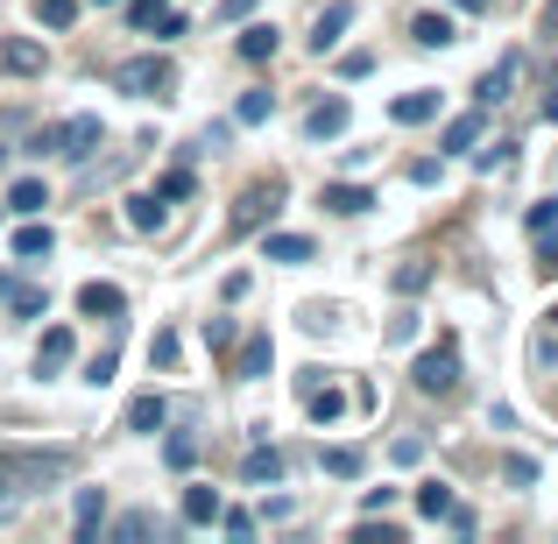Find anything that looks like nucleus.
<instances>
[{
  "instance_id": "obj_1",
  "label": "nucleus",
  "mask_w": 558,
  "mask_h": 544,
  "mask_svg": "<svg viewBox=\"0 0 558 544\" xmlns=\"http://www.w3.org/2000/svg\"><path fill=\"white\" fill-rule=\"evenodd\" d=\"M71 474H78L71 446H0V509L28 503V495H50Z\"/></svg>"
},
{
  "instance_id": "obj_2",
  "label": "nucleus",
  "mask_w": 558,
  "mask_h": 544,
  "mask_svg": "<svg viewBox=\"0 0 558 544\" xmlns=\"http://www.w3.org/2000/svg\"><path fill=\"white\" fill-rule=\"evenodd\" d=\"M113 93H128V99H170V93H178V64H170V57H128V64L113 71Z\"/></svg>"
},
{
  "instance_id": "obj_3",
  "label": "nucleus",
  "mask_w": 558,
  "mask_h": 544,
  "mask_svg": "<svg viewBox=\"0 0 558 544\" xmlns=\"http://www.w3.org/2000/svg\"><path fill=\"white\" fill-rule=\"evenodd\" d=\"M410 382H417L424 396H452V389H460V354H452V347L417 354V375H410Z\"/></svg>"
},
{
  "instance_id": "obj_4",
  "label": "nucleus",
  "mask_w": 558,
  "mask_h": 544,
  "mask_svg": "<svg viewBox=\"0 0 558 544\" xmlns=\"http://www.w3.org/2000/svg\"><path fill=\"white\" fill-rule=\"evenodd\" d=\"M276 205H283V184H276V178H269V184H247V191H241V205H233V219H227V227H233V233H255L262 219L276 213Z\"/></svg>"
},
{
  "instance_id": "obj_5",
  "label": "nucleus",
  "mask_w": 558,
  "mask_h": 544,
  "mask_svg": "<svg viewBox=\"0 0 558 544\" xmlns=\"http://www.w3.org/2000/svg\"><path fill=\"white\" fill-rule=\"evenodd\" d=\"M93 149H99V113H71V121L57 128V156H71V164H85Z\"/></svg>"
},
{
  "instance_id": "obj_6",
  "label": "nucleus",
  "mask_w": 558,
  "mask_h": 544,
  "mask_svg": "<svg viewBox=\"0 0 558 544\" xmlns=\"http://www.w3.org/2000/svg\"><path fill=\"white\" fill-rule=\"evenodd\" d=\"M71 354H78L71 326H50V333L36 340V375H57V367H71Z\"/></svg>"
},
{
  "instance_id": "obj_7",
  "label": "nucleus",
  "mask_w": 558,
  "mask_h": 544,
  "mask_svg": "<svg viewBox=\"0 0 558 544\" xmlns=\"http://www.w3.org/2000/svg\"><path fill=\"white\" fill-rule=\"evenodd\" d=\"M481 135H488V107H474V113H452V121H446V135H438V142H446V156H460V149H474Z\"/></svg>"
},
{
  "instance_id": "obj_8",
  "label": "nucleus",
  "mask_w": 558,
  "mask_h": 544,
  "mask_svg": "<svg viewBox=\"0 0 558 544\" xmlns=\"http://www.w3.org/2000/svg\"><path fill=\"white\" fill-rule=\"evenodd\" d=\"M128 22H135V28H163V36H178L184 14L170 8V0H128Z\"/></svg>"
},
{
  "instance_id": "obj_9",
  "label": "nucleus",
  "mask_w": 558,
  "mask_h": 544,
  "mask_svg": "<svg viewBox=\"0 0 558 544\" xmlns=\"http://www.w3.org/2000/svg\"><path fill=\"white\" fill-rule=\"evenodd\" d=\"M304 135H312V142H332V135H347V99H318V107L304 113Z\"/></svg>"
},
{
  "instance_id": "obj_10",
  "label": "nucleus",
  "mask_w": 558,
  "mask_h": 544,
  "mask_svg": "<svg viewBox=\"0 0 558 544\" xmlns=\"http://www.w3.org/2000/svg\"><path fill=\"white\" fill-rule=\"evenodd\" d=\"M241 481H247V488H276V481H283V452H276V446H255L241 460Z\"/></svg>"
},
{
  "instance_id": "obj_11",
  "label": "nucleus",
  "mask_w": 558,
  "mask_h": 544,
  "mask_svg": "<svg viewBox=\"0 0 558 544\" xmlns=\"http://www.w3.org/2000/svg\"><path fill=\"white\" fill-rule=\"evenodd\" d=\"M517 71H523V57H517V50H509V57H502V64H495V71H488V78H481V85H474V99H481V107H502V99H509V85H517Z\"/></svg>"
},
{
  "instance_id": "obj_12",
  "label": "nucleus",
  "mask_w": 558,
  "mask_h": 544,
  "mask_svg": "<svg viewBox=\"0 0 558 544\" xmlns=\"http://www.w3.org/2000/svg\"><path fill=\"white\" fill-rule=\"evenodd\" d=\"M78 312H85V318H121V312H128V298H121L113 283H99V276H93V283L78 290Z\"/></svg>"
},
{
  "instance_id": "obj_13",
  "label": "nucleus",
  "mask_w": 558,
  "mask_h": 544,
  "mask_svg": "<svg viewBox=\"0 0 558 544\" xmlns=\"http://www.w3.org/2000/svg\"><path fill=\"white\" fill-rule=\"evenodd\" d=\"M347 28H354V8H347V0H332V8H326V14H318V28H312V50H318V57H326V50H332V43H340V36H347Z\"/></svg>"
},
{
  "instance_id": "obj_14",
  "label": "nucleus",
  "mask_w": 558,
  "mask_h": 544,
  "mask_svg": "<svg viewBox=\"0 0 558 544\" xmlns=\"http://www.w3.org/2000/svg\"><path fill=\"white\" fill-rule=\"evenodd\" d=\"M276 43H283V36H276V22H247V28H241V43H233V50H241L247 64H269V57H276Z\"/></svg>"
},
{
  "instance_id": "obj_15",
  "label": "nucleus",
  "mask_w": 558,
  "mask_h": 544,
  "mask_svg": "<svg viewBox=\"0 0 558 544\" xmlns=\"http://www.w3.org/2000/svg\"><path fill=\"white\" fill-rule=\"evenodd\" d=\"M219 509H227V503H219V488H205V481H198V488H184V523H191V531L219 523Z\"/></svg>"
},
{
  "instance_id": "obj_16",
  "label": "nucleus",
  "mask_w": 558,
  "mask_h": 544,
  "mask_svg": "<svg viewBox=\"0 0 558 544\" xmlns=\"http://www.w3.org/2000/svg\"><path fill=\"white\" fill-rule=\"evenodd\" d=\"M170 219V205H163V191H142V198H128V227L135 233H156Z\"/></svg>"
},
{
  "instance_id": "obj_17",
  "label": "nucleus",
  "mask_w": 558,
  "mask_h": 544,
  "mask_svg": "<svg viewBox=\"0 0 558 544\" xmlns=\"http://www.w3.org/2000/svg\"><path fill=\"white\" fill-rule=\"evenodd\" d=\"M432 113H438V93H403V99L389 107V121H396V128H424Z\"/></svg>"
},
{
  "instance_id": "obj_18",
  "label": "nucleus",
  "mask_w": 558,
  "mask_h": 544,
  "mask_svg": "<svg viewBox=\"0 0 558 544\" xmlns=\"http://www.w3.org/2000/svg\"><path fill=\"white\" fill-rule=\"evenodd\" d=\"M452 36H460V28H452V14H417V22H410V43H424V50H446Z\"/></svg>"
},
{
  "instance_id": "obj_19",
  "label": "nucleus",
  "mask_w": 558,
  "mask_h": 544,
  "mask_svg": "<svg viewBox=\"0 0 558 544\" xmlns=\"http://www.w3.org/2000/svg\"><path fill=\"white\" fill-rule=\"evenodd\" d=\"M163 418H170V403L163 396H135V403H128V432H163Z\"/></svg>"
},
{
  "instance_id": "obj_20",
  "label": "nucleus",
  "mask_w": 558,
  "mask_h": 544,
  "mask_svg": "<svg viewBox=\"0 0 558 544\" xmlns=\"http://www.w3.org/2000/svg\"><path fill=\"white\" fill-rule=\"evenodd\" d=\"M304 410H312L318 424H340V418H347V396H340V389H318V382H304Z\"/></svg>"
},
{
  "instance_id": "obj_21",
  "label": "nucleus",
  "mask_w": 558,
  "mask_h": 544,
  "mask_svg": "<svg viewBox=\"0 0 558 544\" xmlns=\"http://www.w3.org/2000/svg\"><path fill=\"white\" fill-rule=\"evenodd\" d=\"M269 361H276V347H269V333H255V340L241 347V361H233V375L241 382H255V375H269Z\"/></svg>"
},
{
  "instance_id": "obj_22",
  "label": "nucleus",
  "mask_w": 558,
  "mask_h": 544,
  "mask_svg": "<svg viewBox=\"0 0 558 544\" xmlns=\"http://www.w3.org/2000/svg\"><path fill=\"white\" fill-rule=\"evenodd\" d=\"M318 205H326V213H340V219H354V213H368V191H361V184H326V198H318Z\"/></svg>"
},
{
  "instance_id": "obj_23",
  "label": "nucleus",
  "mask_w": 558,
  "mask_h": 544,
  "mask_svg": "<svg viewBox=\"0 0 558 544\" xmlns=\"http://www.w3.org/2000/svg\"><path fill=\"white\" fill-rule=\"evenodd\" d=\"M99 523H107V488H78V537L93 544Z\"/></svg>"
},
{
  "instance_id": "obj_24",
  "label": "nucleus",
  "mask_w": 558,
  "mask_h": 544,
  "mask_svg": "<svg viewBox=\"0 0 558 544\" xmlns=\"http://www.w3.org/2000/svg\"><path fill=\"white\" fill-rule=\"evenodd\" d=\"M50 247H57L50 227H22L14 233V262H50Z\"/></svg>"
},
{
  "instance_id": "obj_25",
  "label": "nucleus",
  "mask_w": 558,
  "mask_h": 544,
  "mask_svg": "<svg viewBox=\"0 0 558 544\" xmlns=\"http://www.w3.org/2000/svg\"><path fill=\"white\" fill-rule=\"evenodd\" d=\"M8 312H14V318H43V312H50V290H36V283H8Z\"/></svg>"
},
{
  "instance_id": "obj_26",
  "label": "nucleus",
  "mask_w": 558,
  "mask_h": 544,
  "mask_svg": "<svg viewBox=\"0 0 558 544\" xmlns=\"http://www.w3.org/2000/svg\"><path fill=\"white\" fill-rule=\"evenodd\" d=\"M43 205H50V191H43L36 178H14V191H8V205H0V213H43Z\"/></svg>"
},
{
  "instance_id": "obj_27",
  "label": "nucleus",
  "mask_w": 558,
  "mask_h": 544,
  "mask_svg": "<svg viewBox=\"0 0 558 544\" xmlns=\"http://www.w3.org/2000/svg\"><path fill=\"white\" fill-rule=\"evenodd\" d=\"M276 113V93H241V107H233V128H262Z\"/></svg>"
},
{
  "instance_id": "obj_28",
  "label": "nucleus",
  "mask_w": 558,
  "mask_h": 544,
  "mask_svg": "<svg viewBox=\"0 0 558 544\" xmlns=\"http://www.w3.org/2000/svg\"><path fill=\"white\" fill-rule=\"evenodd\" d=\"M28 8H36L43 28H71V22H78V0H28Z\"/></svg>"
},
{
  "instance_id": "obj_29",
  "label": "nucleus",
  "mask_w": 558,
  "mask_h": 544,
  "mask_svg": "<svg viewBox=\"0 0 558 544\" xmlns=\"http://www.w3.org/2000/svg\"><path fill=\"white\" fill-rule=\"evenodd\" d=\"M417 509H424V517H452V488H446V481H424V488H417Z\"/></svg>"
},
{
  "instance_id": "obj_30",
  "label": "nucleus",
  "mask_w": 558,
  "mask_h": 544,
  "mask_svg": "<svg viewBox=\"0 0 558 544\" xmlns=\"http://www.w3.org/2000/svg\"><path fill=\"white\" fill-rule=\"evenodd\" d=\"M269 262H312V241L304 233H269Z\"/></svg>"
},
{
  "instance_id": "obj_31",
  "label": "nucleus",
  "mask_w": 558,
  "mask_h": 544,
  "mask_svg": "<svg viewBox=\"0 0 558 544\" xmlns=\"http://www.w3.org/2000/svg\"><path fill=\"white\" fill-rule=\"evenodd\" d=\"M318 460H326V474H340V481H354V474H361V452H354V446H326Z\"/></svg>"
},
{
  "instance_id": "obj_32",
  "label": "nucleus",
  "mask_w": 558,
  "mask_h": 544,
  "mask_svg": "<svg viewBox=\"0 0 558 544\" xmlns=\"http://www.w3.org/2000/svg\"><path fill=\"white\" fill-rule=\"evenodd\" d=\"M149 531H156V517H149V509H135V517H121V523H113V537H121V544H142Z\"/></svg>"
},
{
  "instance_id": "obj_33",
  "label": "nucleus",
  "mask_w": 558,
  "mask_h": 544,
  "mask_svg": "<svg viewBox=\"0 0 558 544\" xmlns=\"http://www.w3.org/2000/svg\"><path fill=\"white\" fill-rule=\"evenodd\" d=\"M509 149H517V142H495V149H481V156H474V164H481V178H502V170L517 164Z\"/></svg>"
},
{
  "instance_id": "obj_34",
  "label": "nucleus",
  "mask_w": 558,
  "mask_h": 544,
  "mask_svg": "<svg viewBox=\"0 0 558 544\" xmlns=\"http://www.w3.org/2000/svg\"><path fill=\"white\" fill-rule=\"evenodd\" d=\"M424 283H432V262H403V269H396V290H403V298H417Z\"/></svg>"
},
{
  "instance_id": "obj_35",
  "label": "nucleus",
  "mask_w": 558,
  "mask_h": 544,
  "mask_svg": "<svg viewBox=\"0 0 558 544\" xmlns=\"http://www.w3.org/2000/svg\"><path fill=\"white\" fill-rule=\"evenodd\" d=\"M502 481H509V488H531V481H537V460H523V452H509V460H502Z\"/></svg>"
},
{
  "instance_id": "obj_36",
  "label": "nucleus",
  "mask_w": 558,
  "mask_h": 544,
  "mask_svg": "<svg viewBox=\"0 0 558 544\" xmlns=\"http://www.w3.org/2000/svg\"><path fill=\"white\" fill-rule=\"evenodd\" d=\"M8 71H43V50L36 43H8Z\"/></svg>"
},
{
  "instance_id": "obj_37",
  "label": "nucleus",
  "mask_w": 558,
  "mask_h": 544,
  "mask_svg": "<svg viewBox=\"0 0 558 544\" xmlns=\"http://www.w3.org/2000/svg\"><path fill=\"white\" fill-rule=\"evenodd\" d=\"M205 347H213V354H227V347H233V318H205Z\"/></svg>"
},
{
  "instance_id": "obj_38",
  "label": "nucleus",
  "mask_w": 558,
  "mask_h": 544,
  "mask_svg": "<svg viewBox=\"0 0 558 544\" xmlns=\"http://www.w3.org/2000/svg\"><path fill=\"white\" fill-rule=\"evenodd\" d=\"M219 531L227 537H255V517H247V509H219Z\"/></svg>"
},
{
  "instance_id": "obj_39",
  "label": "nucleus",
  "mask_w": 558,
  "mask_h": 544,
  "mask_svg": "<svg viewBox=\"0 0 558 544\" xmlns=\"http://www.w3.org/2000/svg\"><path fill=\"white\" fill-rule=\"evenodd\" d=\"M354 537H361V544H403V531H396V523H361Z\"/></svg>"
},
{
  "instance_id": "obj_40",
  "label": "nucleus",
  "mask_w": 558,
  "mask_h": 544,
  "mask_svg": "<svg viewBox=\"0 0 558 544\" xmlns=\"http://www.w3.org/2000/svg\"><path fill=\"white\" fill-rule=\"evenodd\" d=\"M149 361H156V367L178 361V333H156V340H149Z\"/></svg>"
},
{
  "instance_id": "obj_41",
  "label": "nucleus",
  "mask_w": 558,
  "mask_h": 544,
  "mask_svg": "<svg viewBox=\"0 0 558 544\" xmlns=\"http://www.w3.org/2000/svg\"><path fill=\"white\" fill-rule=\"evenodd\" d=\"M163 452H170V467H191V460H198V438H184V432H178Z\"/></svg>"
},
{
  "instance_id": "obj_42",
  "label": "nucleus",
  "mask_w": 558,
  "mask_h": 544,
  "mask_svg": "<svg viewBox=\"0 0 558 544\" xmlns=\"http://www.w3.org/2000/svg\"><path fill=\"white\" fill-rule=\"evenodd\" d=\"M558 227V198H545V205H531V233H551Z\"/></svg>"
},
{
  "instance_id": "obj_43",
  "label": "nucleus",
  "mask_w": 558,
  "mask_h": 544,
  "mask_svg": "<svg viewBox=\"0 0 558 544\" xmlns=\"http://www.w3.org/2000/svg\"><path fill=\"white\" fill-rule=\"evenodd\" d=\"M85 382H93V389H99V382H113V354H93V361H85Z\"/></svg>"
},
{
  "instance_id": "obj_44",
  "label": "nucleus",
  "mask_w": 558,
  "mask_h": 544,
  "mask_svg": "<svg viewBox=\"0 0 558 544\" xmlns=\"http://www.w3.org/2000/svg\"><path fill=\"white\" fill-rule=\"evenodd\" d=\"M255 14V0H219V22H247Z\"/></svg>"
},
{
  "instance_id": "obj_45",
  "label": "nucleus",
  "mask_w": 558,
  "mask_h": 544,
  "mask_svg": "<svg viewBox=\"0 0 558 544\" xmlns=\"http://www.w3.org/2000/svg\"><path fill=\"white\" fill-rule=\"evenodd\" d=\"M537 28H545V36H558V0H545V14H537Z\"/></svg>"
},
{
  "instance_id": "obj_46",
  "label": "nucleus",
  "mask_w": 558,
  "mask_h": 544,
  "mask_svg": "<svg viewBox=\"0 0 558 544\" xmlns=\"http://www.w3.org/2000/svg\"><path fill=\"white\" fill-rule=\"evenodd\" d=\"M537 241H545V262L558 269V227H551V233H537Z\"/></svg>"
},
{
  "instance_id": "obj_47",
  "label": "nucleus",
  "mask_w": 558,
  "mask_h": 544,
  "mask_svg": "<svg viewBox=\"0 0 558 544\" xmlns=\"http://www.w3.org/2000/svg\"><path fill=\"white\" fill-rule=\"evenodd\" d=\"M545 121H558V85H551V93H545Z\"/></svg>"
},
{
  "instance_id": "obj_48",
  "label": "nucleus",
  "mask_w": 558,
  "mask_h": 544,
  "mask_svg": "<svg viewBox=\"0 0 558 544\" xmlns=\"http://www.w3.org/2000/svg\"><path fill=\"white\" fill-rule=\"evenodd\" d=\"M452 8H488V0H452Z\"/></svg>"
},
{
  "instance_id": "obj_49",
  "label": "nucleus",
  "mask_w": 558,
  "mask_h": 544,
  "mask_svg": "<svg viewBox=\"0 0 558 544\" xmlns=\"http://www.w3.org/2000/svg\"><path fill=\"white\" fill-rule=\"evenodd\" d=\"M93 8H121V0H93Z\"/></svg>"
}]
</instances>
